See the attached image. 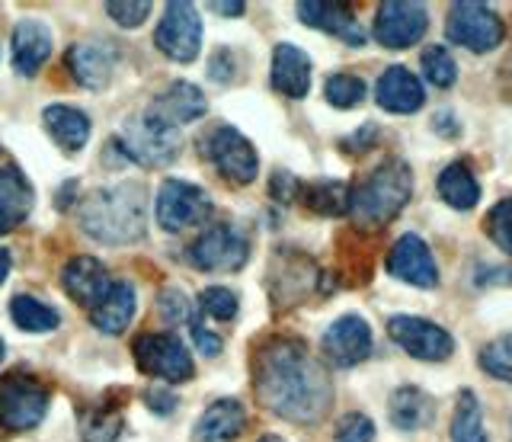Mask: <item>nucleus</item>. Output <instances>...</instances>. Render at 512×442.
Listing matches in <instances>:
<instances>
[{
    "mask_svg": "<svg viewBox=\"0 0 512 442\" xmlns=\"http://www.w3.org/2000/svg\"><path fill=\"white\" fill-rule=\"evenodd\" d=\"M423 71L436 87H452L455 77H458L455 58L448 55L442 45H429V49L423 52Z\"/></svg>",
    "mask_w": 512,
    "mask_h": 442,
    "instance_id": "36",
    "label": "nucleus"
},
{
    "mask_svg": "<svg viewBox=\"0 0 512 442\" xmlns=\"http://www.w3.org/2000/svg\"><path fill=\"white\" fill-rule=\"evenodd\" d=\"M317 286V270L314 263L301 260V257H292L288 254V263L276 266V276H272V295H276V302L282 305H295L301 298H308Z\"/></svg>",
    "mask_w": 512,
    "mask_h": 442,
    "instance_id": "27",
    "label": "nucleus"
},
{
    "mask_svg": "<svg viewBox=\"0 0 512 442\" xmlns=\"http://www.w3.org/2000/svg\"><path fill=\"white\" fill-rule=\"evenodd\" d=\"M10 318L20 330H29V334H45V330L58 327V311L52 305L39 302L36 295H16L10 302Z\"/></svg>",
    "mask_w": 512,
    "mask_h": 442,
    "instance_id": "31",
    "label": "nucleus"
},
{
    "mask_svg": "<svg viewBox=\"0 0 512 442\" xmlns=\"http://www.w3.org/2000/svg\"><path fill=\"white\" fill-rule=\"evenodd\" d=\"M151 113L157 119H164L170 125H186V122H196L205 113V93L189 84V81H176L170 84L160 97L154 100Z\"/></svg>",
    "mask_w": 512,
    "mask_h": 442,
    "instance_id": "23",
    "label": "nucleus"
},
{
    "mask_svg": "<svg viewBox=\"0 0 512 442\" xmlns=\"http://www.w3.org/2000/svg\"><path fill=\"white\" fill-rule=\"evenodd\" d=\"M487 234L493 238V244L503 250V254H512V196L500 199L487 215Z\"/></svg>",
    "mask_w": 512,
    "mask_h": 442,
    "instance_id": "37",
    "label": "nucleus"
},
{
    "mask_svg": "<svg viewBox=\"0 0 512 442\" xmlns=\"http://www.w3.org/2000/svg\"><path fill=\"white\" fill-rule=\"evenodd\" d=\"M413 193V173L404 161H384L349 193V215L362 231L384 228Z\"/></svg>",
    "mask_w": 512,
    "mask_h": 442,
    "instance_id": "3",
    "label": "nucleus"
},
{
    "mask_svg": "<svg viewBox=\"0 0 512 442\" xmlns=\"http://www.w3.org/2000/svg\"><path fill=\"white\" fill-rule=\"evenodd\" d=\"M68 68L74 74L77 84H84L90 90H103L112 81V71H116V49L109 42H77L68 52Z\"/></svg>",
    "mask_w": 512,
    "mask_h": 442,
    "instance_id": "17",
    "label": "nucleus"
},
{
    "mask_svg": "<svg viewBox=\"0 0 512 442\" xmlns=\"http://www.w3.org/2000/svg\"><path fill=\"white\" fill-rule=\"evenodd\" d=\"M452 442H487L484 420H480V404L471 391L458 398V410L452 420Z\"/></svg>",
    "mask_w": 512,
    "mask_h": 442,
    "instance_id": "32",
    "label": "nucleus"
},
{
    "mask_svg": "<svg viewBox=\"0 0 512 442\" xmlns=\"http://www.w3.org/2000/svg\"><path fill=\"white\" fill-rule=\"evenodd\" d=\"M61 282H64V289H68V295L74 298V302L90 308V311L100 305L112 289V279L106 273V266L96 257L68 260V266H64V273H61Z\"/></svg>",
    "mask_w": 512,
    "mask_h": 442,
    "instance_id": "16",
    "label": "nucleus"
},
{
    "mask_svg": "<svg viewBox=\"0 0 512 442\" xmlns=\"http://www.w3.org/2000/svg\"><path fill=\"white\" fill-rule=\"evenodd\" d=\"M388 334L400 350L423 362H442L455 350V340L445 327L426 318H413V314H394V318H388Z\"/></svg>",
    "mask_w": 512,
    "mask_h": 442,
    "instance_id": "11",
    "label": "nucleus"
},
{
    "mask_svg": "<svg viewBox=\"0 0 512 442\" xmlns=\"http://www.w3.org/2000/svg\"><path fill=\"white\" fill-rule=\"evenodd\" d=\"M388 273L397 276L400 282H410V286L432 289L439 282L436 260H432L426 241L420 234H404L388 257Z\"/></svg>",
    "mask_w": 512,
    "mask_h": 442,
    "instance_id": "15",
    "label": "nucleus"
},
{
    "mask_svg": "<svg viewBox=\"0 0 512 442\" xmlns=\"http://www.w3.org/2000/svg\"><path fill=\"white\" fill-rule=\"evenodd\" d=\"M202 311L208 314V318H218V321H234L237 318V295L231 289H224V286H212V289H205L202 292Z\"/></svg>",
    "mask_w": 512,
    "mask_h": 442,
    "instance_id": "38",
    "label": "nucleus"
},
{
    "mask_svg": "<svg viewBox=\"0 0 512 442\" xmlns=\"http://www.w3.org/2000/svg\"><path fill=\"white\" fill-rule=\"evenodd\" d=\"M426 7L410 4V0H391V4L378 7L375 17V39L384 49H410L426 33Z\"/></svg>",
    "mask_w": 512,
    "mask_h": 442,
    "instance_id": "13",
    "label": "nucleus"
},
{
    "mask_svg": "<svg viewBox=\"0 0 512 442\" xmlns=\"http://www.w3.org/2000/svg\"><path fill=\"white\" fill-rule=\"evenodd\" d=\"M32 202H36V196H32L26 173L16 164L0 167V231H10L20 221H26Z\"/></svg>",
    "mask_w": 512,
    "mask_h": 442,
    "instance_id": "21",
    "label": "nucleus"
},
{
    "mask_svg": "<svg viewBox=\"0 0 512 442\" xmlns=\"http://www.w3.org/2000/svg\"><path fill=\"white\" fill-rule=\"evenodd\" d=\"M10 276V254L4 247H0V286H4V279Z\"/></svg>",
    "mask_w": 512,
    "mask_h": 442,
    "instance_id": "47",
    "label": "nucleus"
},
{
    "mask_svg": "<svg viewBox=\"0 0 512 442\" xmlns=\"http://www.w3.org/2000/svg\"><path fill=\"white\" fill-rule=\"evenodd\" d=\"M256 442H285V439H282V436H276V433H266V436H260Z\"/></svg>",
    "mask_w": 512,
    "mask_h": 442,
    "instance_id": "48",
    "label": "nucleus"
},
{
    "mask_svg": "<svg viewBox=\"0 0 512 442\" xmlns=\"http://www.w3.org/2000/svg\"><path fill=\"white\" fill-rule=\"evenodd\" d=\"M327 103L336 106V109H352V106H359L365 100V81H359V77H352V74H333L327 87Z\"/></svg>",
    "mask_w": 512,
    "mask_h": 442,
    "instance_id": "35",
    "label": "nucleus"
},
{
    "mask_svg": "<svg viewBox=\"0 0 512 442\" xmlns=\"http://www.w3.org/2000/svg\"><path fill=\"white\" fill-rule=\"evenodd\" d=\"M42 119H45L48 135H52V141H55L61 151L77 154L80 148L87 145V138H90V119L80 113V109L58 103V106H48Z\"/></svg>",
    "mask_w": 512,
    "mask_h": 442,
    "instance_id": "26",
    "label": "nucleus"
},
{
    "mask_svg": "<svg viewBox=\"0 0 512 442\" xmlns=\"http://www.w3.org/2000/svg\"><path fill=\"white\" fill-rule=\"evenodd\" d=\"M480 369L493 378H500V382H512V334L484 346V353H480Z\"/></svg>",
    "mask_w": 512,
    "mask_h": 442,
    "instance_id": "34",
    "label": "nucleus"
},
{
    "mask_svg": "<svg viewBox=\"0 0 512 442\" xmlns=\"http://www.w3.org/2000/svg\"><path fill=\"white\" fill-rule=\"evenodd\" d=\"M272 196L276 199H295L298 196V180L292 173H276L272 177Z\"/></svg>",
    "mask_w": 512,
    "mask_h": 442,
    "instance_id": "43",
    "label": "nucleus"
},
{
    "mask_svg": "<svg viewBox=\"0 0 512 442\" xmlns=\"http://www.w3.org/2000/svg\"><path fill=\"white\" fill-rule=\"evenodd\" d=\"M135 308H138V295L132 282H112L109 295L90 311V318H93V327H100L103 334H122V330L132 324Z\"/></svg>",
    "mask_w": 512,
    "mask_h": 442,
    "instance_id": "25",
    "label": "nucleus"
},
{
    "mask_svg": "<svg viewBox=\"0 0 512 442\" xmlns=\"http://www.w3.org/2000/svg\"><path fill=\"white\" fill-rule=\"evenodd\" d=\"M154 42L170 61H180V65L196 61V55L202 49L199 10L192 4H167L164 17H160V23H157Z\"/></svg>",
    "mask_w": 512,
    "mask_h": 442,
    "instance_id": "9",
    "label": "nucleus"
},
{
    "mask_svg": "<svg viewBox=\"0 0 512 442\" xmlns=\"http://www.w3.org/2000/svg\"><path fill=\"white\" fill-rule=\"evenodd\" d=\"M55 49V36L42 20H23L13 29V68L32 77Z\"/></svg>",
    "mask_w": 512,
    "mask_h": 442,
    "instance_id": "19",
    "label": "nucleus"
},
{
    "mask_svg": "<svg viewBox=\"0 0 512 442\" xmlns=\"http://www.w3.org/2000/svg\"><path fill=\"white\" fill-rule=\"evenodd\" d=\"M212 10L224 13V17H240V13H244V4H212Z\"/></svg>",
    "mask_w": 512,
    "mask_h": 442,
    "instance_id": "46",
    "label": "nucleus"
},
{
    "mask_svg": "<svg viewBox=\"0 0 512 442\" xmlns=\"http://www.w3.org/2000/svg\"><path fill=\"white\" fill-rule=\"evenodd\" d=\"M320 346H324V353L333 366H343V369L359 366V362H365L368 353H372V330H368V324L356 318V314H343V318H336L324 330Z\"/></svg>",
    "mask_w": 512,
    "mask_h": 442,
    "instance_id": "14",
    "label": "nucleus"
},
{
    "mask_svg": "<svg viewBox=\"0 0 512 442\" xmlns=\"http://www.w3.org/2000/svg\"><path fill=\"white\" fill-rule=\"evenodd\" d=\"M304 202H308V209L317 212V215H340V212H349V193L343 183H317V186H308L304 189Z\"/></svg>",
    "mask_w": 512,
    "mask_h": 442,
    "instance_id": "33",
    "label": "nucleus"
},
{
    "mask_svg": "<svg viewBox=\"0 0 512 442\" xmlns=\"http://www.w3.org/2000/svg\"><path fill=\"white\" fill-rule=\"evenodd\" d=\"M122 148H125V157H132V161L144 167H167L180 157L183 138L176 132V125L157 119L148 109V113L125 122Z\"/></svg>",
    "mask_w": 512,
    "mask_h": 442,
    "instance_id": "4",
    "label": "nucleus"
},
{
    "mask_svg": "<svg viewBox=\"0 0 512 442\" xmlns=\"http://www.w3.org/2000/svg\"><path fill=\"white\" fill-rule=\"evenodd\" d=\"M388 414L397 430H420L432 420V401L420 388H400L391 394Z\"/></svg>",
    "mask_w": 512,
    "mask_h": 442,
    "instance_id": "29",
    "label": "nucleus"
},
{
    "mask_svg": "<svg viewBox=\"0 0 512 442\" xmlns=\"http://www.w3.org/2000/svg\"><path fill=\"white\" fill-rule=\"evenodd\" d=\"M448 39L471 52H490L503 42V20L487 4H455L448 13Z\"/></svg>",
    "mask_w": 512,
    "mask_h": 442,
    "instance_id": "12",
    "label": "nucleus"
},
{
    "mask_svg": "<svg viewBox=\"0 0 512 442\" xmlns=\"http://www.w3.org/2000/svg\"><path fill=\"white\" fill-rule=\"evenodd\" d=\"M148 407L154 410V414H170V410L176 407V398H173L170 391L151 388V391H148Z\"/></svg>",
    "mask_w": 512,
    "mask_h": 442,
    "instance_id": "44",
    "label": "nucleus"
},
{
    "mask_svg": "<svg viewBox=\"0 0 512 442\" xmlns=\"http://www.w3.org/2000/svg\"><path fill=\"white\" fill-rule=\"evenodd\" d=\"M298 17H301V23L320 29V33H330V36L343 39L349 45H362L365 42V29L340 4H324V0H304V4H298Z\"/></svg>",
    "mask_w": 512,
    "mask_h": 442,
    "instance_id": "20",
    "label": "nucleus"
},
{
    "mask_svg": "<svg viewBox=\"0 0 512 442\" xmlns=\"http://www.w3.org/2000/svg\"><path fill=\"white\" fill-rule=\"evenodd\" d=\"M106 13L112 20H116L119 26H141L144 20L151 17V4L148 0H109L106 4Z\"/></svg>",
    "mask_w": 512,
    "mask_h": 442,
    "instance_id": "40",
    "label": "nucleus"
},
{
    "mask_svg": "<svg viewBox=\"0 0 512 442\" xmlns=\"http://www.w3.org/2000/svg\"><path fill=\"white\" fill-rule=\"evenodd\" d=\"M48 410V388L26 372H10L0 378V426L23 433L39 426Z\"/></svg>",
    "mask_w": 512,
    "mask_h": 442,
    "instance_id": "6",
    "label": "nucleus"
},
{
    "mask_svg": "<svg viewBox=\"0 0 512 442\" xmlns=\"http://www.w3.org/2000/svg\"><path fill=\"white\" fill-rule=\"evenodd\" d=\"M212 215V199L205 189L186 180H167L157 193V225L164 231H186L196 228Z\"/></svg>",
    "mask_w": 512,
    "mask_h": 442,
    "instance_id": "8",
    "label": "nucleus"
},
{
    "mask_svg": "<svg viewBox=\"0 0 512 442\" xmlns=\"http://www.w3.org/2000/svg\"><path fill=\"white\" fill-rule=\"evenodd\" d=\"M250 257V241L244 231L234 225H212L205 228L189 247V260L196 263V270L208 273H231L240 270Z\"/></svg>",
    "mask_w": 512,
    "mask_h": 442,
    "instance_id": "7",
    "label": "nucleus"
},
{
    "mask_svg": "<svg viewBox=\"0 0 512 442\" xmlns=\"http://www.w3.org/2000/svg\"><path fill=\"white\" fill-rule=\"evenodd\" d=\"M439 196H442V202H448L452 209H458V212H468V209H474L477 205V199H480V186H477V180H474V173L464 167L461 161L458 164H448L442 173H439Z\"/></svg>",
    "mask_w": 512,
    "mask_h": 442,
    "instance_id": "28",
    "label": "nucleus"
},
{
    "mask_svg": "<svg viewBox=\"0 0 512 442\" xmlns=\"http://www.w3.org/2000/svg\"><path fill=\"white\" fill-rule=\"evenodd\" d=\"M247 426V410L234 398H221L205 410L202 420L196 423L199 442H234Z\"/></svg>",
    "mask_w": 512,
    "mask_h": 442,
    "instance_id": "24",
    "label": "nucleus"
},
{
    "mask_svg": "<svg viewBox=\"0 0 512 442\" xmlns=\"http://www.w3.org/2000/svg\"><path fill=\"white\" fill-rule=\"evenodd\" d=\"M253 385L269 414L292 423H317L333 401L330 375L320 369L308 346L288 337H276L256 350Z\"/></svg>",
    "mask_w": 512,
    "mask_h": 442,
    "instance_id": "1",
    "label": "nucleus"
},
{
    "mask_svg": "<svg viewBox=\"0 0 512 442\" xmlns=\"http://www.w3.org/2000/svg\"><path fill=\"white\" fill-rule=\"evenodd\" d=\"M132 353L141 372L164 378V382H186V378H192V356L186 343L173 334H141Z\"/></svg>",
    "mask_w": 512,
    "mask_h": 442,
    "instance_id": "10",
    "label": "nucleus"
},
{
    "mask_svg": "<svg viewBox=\"0 0 512 442\" xmlns=\"http://www.w3.org/2000/svg\"><path fill=\"white\" fill-rule=\"evenodd\" d=\"M157 311L167 324H192V305L180 289H164L157 298Z\"/></svg>",
    "mask_w": 512,
    "mask_h": 442,
    "instance_id": "39",
    "label": "nucleus"
},
{
    "mask_svg": "<svg viewBox=\"0 0 512 442\" xmlns=\"http://www.w3.org/2000/svg\"><path fill=\"white\" fill-rule=\"evenodd\" d=\"M192 337H196L202 356H218V353H221V337L212 334V330H205V327L196 324V321H192Z\"/></svg>",
    "mask_w": 512,
    "mask_h": 442,
    "instance_id": "42",
    "label": "nucleus"
},
{
    "mask_svg": "<svg viewBox=\"0 0 512 442\" xmlns=\"http://www.w3.org/2000/svg\"><path fill=\"white\" fill-rule=\"evenodd\" d=\"M375 439V423L365 414H346L336 423V442H372Z\"/></svg>",
    "mask_w": 512,
    "mask_h": 442,
    "instance_id": "41",
    "label": "nucleus"
},
{
    "mask_svg": "<svg viewBox=\"0 0 512 442\" xmlns=\"http://www.w3.org/2000/svg\"><path fill=\"white\" fill-rule=\"evenodd\" d=\"M122 433V410L109 401L80 410V436L84 442H116Z\"/></svg>",
    "mask_w": 512,
    "mask_h": 442,
    "instance_id": "30",
    "label": "nucleus"
},
{
    "mask_svg": "<svg viewBox=\"0 0 512 442\" xmlns=\"http://www.w3.org/2000/svg\"><path fill=\"white\" fill-rule=\"evenodd\" d=\"M199 148L228 183L247 186L260 173V157H256L253 145L234 125H215V129H208Z\"/></svg>",
    "mask_w": 512,
    "mask_h": 442,
    "instance_id": "5",
    "label": "nucleus"
},
{
    "mask_svg": "<svg viewBox=\"0 0 512 442\" xmlns=\"http://www.w3.org/2000/svg\"><path fill=\"white\" fill-rule=\"evenodd\" d=\"M375 100L381 109H388V113H397V116H410L416 109L423 106L426 100V90L423 84L416 81V74H410L407 68H388L375 84Z\"/></svg>",
    "mask_w": 512,
    "mask_h": 442,
    "instance_id": "18",
    "label": "nucleus"
},
{
    "mask_svg": "<svg viewBox=\"0 0 512 442\" xmlns=\"http://www.w3.org/2000/svg\"><path fill=\"white\" fill-rule=\"evenodd\" d=\"M4 356H7V350H4V340H0V362H4Z\"/></svg>",
    "mask_w": 512,
    "mask_h": 442,
    "instance_id": "49",
    "label": "nucleus"
},
{
    "mask_svg": "<svg viewBox=\"0 0 512 442\" xmlns=\"http://www.w3.org/2000/svg\"><path fill=\"white\" fill-rule=\"evenodd\" d=\"M80 228L100 244H135L148 225V196L138 183L100 186L80 202Z\"/></svg>",
    "mask_w": 512,
    "mask_h": 442,
    "instance_id": "2",
    "label": "nucleus"
},
{
    "mask_svg": "<svg viewBox=\"0 0 512 442\" xmlns=\"http://www.w3.org/2000/svg\"><path fill=\"white\" fill-rule=\"evenodd\" d=\"M272 87L285 97L301 100L311 87V58L298 45H276L272 52Z\"/></svg>",
    "mask_w": 512,
    "mask_h": 442,
    "instance_id": "22",
    "label": "nucleus"
},
{
    "mask_svg": "<svg viewBox=\"0 0 512 442\" xmlns=\"http://www.w3.org/2000/svg\"><path fill=\"white\" fill-rule=\"evenodd\" d=\"M228 58H231V55L224 52V49H221V52H215V61H212V65H208V74H212L215 81H228V77H231L228 71H224V65H231Z\"/></svg>",
    "mask_w": 512,
    "mask_h": 442,
    "instance_id": "45",
    "label": "nucleus"
}]
</instances>
